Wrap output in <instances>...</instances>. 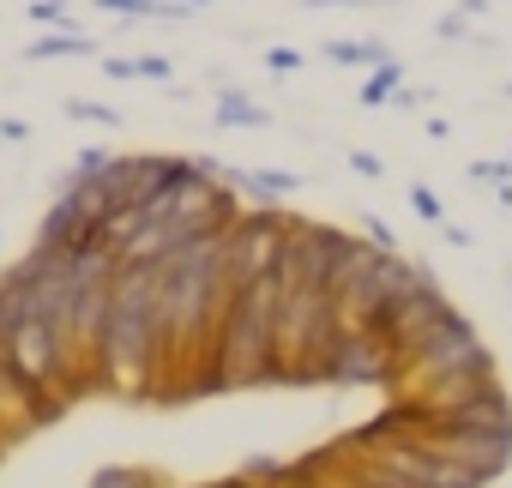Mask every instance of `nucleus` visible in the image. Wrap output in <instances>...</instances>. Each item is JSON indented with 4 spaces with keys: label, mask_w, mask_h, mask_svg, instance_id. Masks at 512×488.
Instances as JSON below:
<instances>
[{
    "label": "nucleus",
    "mask_w": 512,
    "mask_h": 488,
    "mask_svg": "<svg viewBox=\"0 0 512 488\" xmlns=\"http://www.w3.org/2000/svg\"><path fill=\"white\" fill-rule=\"evenodd\" d=\"M91 488H151V476H145V470H133V464H115V470H97V476H91Z\"/></svg>",
    "instance_id": "nucleus-1"
},
{
    "label": "nucleus",
    "mask_w": 512,
    "mask_h": 488,
    "mask_svg": "<svg viewBox=\"0 0 512 488\" xmlns=\"http://www.w3.org/2000/svg\"><path fill=\"white\" fill-rule=\"evenodd\" d=\"M223 121H266V115H260V109H247V103H235V97H229V103H223Z\"/></svg>",
    "instance_id": "nucleus-2"
}]
</instances>
